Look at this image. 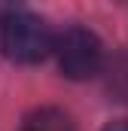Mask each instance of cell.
Wrapping results in <instances>:
<instances>
[{"label": "cell", "mask_w": 128, "mask_h": 131, "mask_svg": "<svg viewBox=\"0 0 128 131\" xmlns=\"http://www.w3.org/2000/svg\"><path fill=\"white\" fill-rule=\"evenodd\" d=\"M0 52L15 64H37L55 52V37L40 15L9 9L0 15Z\"/></svg>", "instance_id": "obj_1"}, {"label": "cell", "mask_w": 128, "mask_h": 131, "mask_svg": "<svg viewBox=\"0 0 128 131\" xmlns=\"http://www.w3.org/2000/svg\"><path fill=\"white\" fill-rule=\"evenodd\" d=\"M55 58L58 70L67 79H92L104 70V43L98 40L95 31L82 25H70L55 37Z\"/></svg>", "instance_id": "obj_2"}, {"label": "cell", "mask_w": 128, "mask_h": 131, "mask_svg": "<svg viewBox=\"0 0 128 131\" xmlns=\"http://www.w3.org/2000/svg\"><path fill=\"white\" fill-rule=\"evenodd\" d=\"M107 70V92L116 101H128V52L116 55L110 64H104Z\"/></svg>", "instance_id": "obj_3"}, {"label": "cell", "mask_w": 128, "mask_h": 131, "mask_svg": "<svg viewBox=\"0 0 128 131\" xmlns=\"http://www.w3.org/2000/svg\"><path fill=\"white\" fill-rule=\"evenodd\" d=\"M28 131H73L70 119L64 116L61 110H40L28 119Z\"/></svg>", "instance_id": "obj_4"}, {"label": "cell", "mask_w": 128, "mask_h": 131, "mask_svg": "<svg viewBox=\"0 0 128 131\" xmlns=\"http://www.w3.org/2000/svg\"><path fill=\"white\" fill-rule=\"evenodd\" d=\"M104 131H128V119H119V122H110Z\"/></svg>", "instance_id": "obj_5"}, {"label": "cell", "mask_w": 128, "mask_h": 131, "mask_svg": "<svg viewBox=\"0 0 128 131\" xmlns=\"http://www.w3.org/2000/svg\"><path fill=\"white\" fill-rule=\"evenodd\" d=\"M25 131H28V128H25Z\"/></svg>", "instance_id": "obj_6"}]
</instances>
